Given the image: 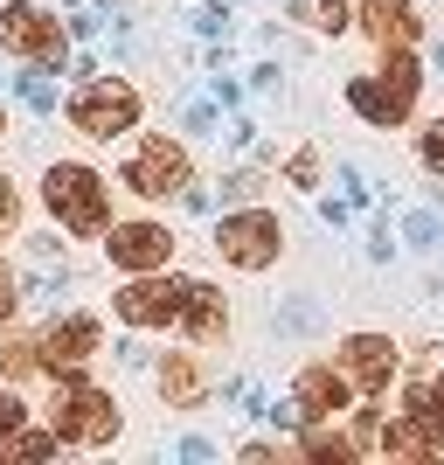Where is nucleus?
I'll use <instances>...</instances> for the list:
<instances>
[{
  "label": "nucleus",
  "instance_id": "nucleus-25",
  "mask_svg": "<svg viewBox=\"0 0 444 465\" xmlns=\"http://www.w3.org/2000/svg\"><path fill=\"white\" fill-rule=\"evenodd\" d=\"M15 312H21V278H15V272H0V327H7Z\"/></svg>",
  "mask_w": 444,
  "mask_h": 465
},
{
  "label": "nucleus",
  "instance_id": "nucleus-20",
  "mask_svg": "<svg viewBox=\"0 0 444 465\" xmlns=\"http://www.w3.org/2000/svg\"><path fill=\"white\" fill-rule=\"evenodd\" d=\"M409 410H417L424 424H438V430H444V375H438V369L409 382Z\"/></svg>",
  "mask_w": 444,
  "mask_h": 465
},
{
  "label": "nucleus",
  "instance_id": "nucleus-21",
  "mask_svg": "<svg viewBox=\"0 0 444 465\" xmlns=\"http://www.w3.org/2000/svg\"><path fill=\"white\" fill-rule=\"evenodd\" d=\"M0 369L7 375H35L42 369V341H7V348H0Z\"/></svg>",
  "mask_w": 444,
  "mask_h": 465
},
{
  "label": "nucleus",
  "instance_id": "nucleus-17",
  "mask_svg": "<svg viewBox=\"0 0 444 465\" xmlns=\"http://www.w3.org/2000/svg\"><path fill=\"white\" fill-rule=\"evenodd\" d=\"M285 21H299V28H312V35H348L354 15L340 7V0H285Z\"/></svg>",
  "mask_w": 444,
  "mask_h": 465
},
{
  "label": "nucleus",
  "instance_id": "nucleus-11",
  "mask_svg": "<svg viewBox=\"0 0 444 465\" xmlns=\"http://www.w3.org/2000/svg\"><path fill=\"white\" fill-rule=\"evenodd\" d=\"M340 369H348V382L361 389V396H389V382L403 369V348H396L389 333H348V341H340Z\"/></svg>",
  "mask_w": 444,
  "mask_h": 465
},
{
  "label": "nucleus",
  "instance_id": "nucleus-2",
  "mask_svg": "<svg viewBox=\"0 0 444 465\" xmlns=\"http://www.w3.org/2000/svg\"><path fill=\"white\" fill-rule=\"evenodd\" d=\"M417 91H424V70L409 49H382V70H368V77H348V112L375 133H396L409 125L417 112Z\"/></svg>",
  "mask_w": 444,
  "mask_h": 465
},
{
  "label": "nucleus",
  "instance_id": "nucleus-1",
  "mask_svg": "<svg viewBox=\"0 0 444 465\" xmlns=\"http://www.w3.org/2000/svg\"><path fill=\"white\" fill-rule=\"evenodd\" d=\"M42 209L49 223L70 236H104L112 230V181L84 167V160H49V174H42Z\"/></svg>",
  "mask_w": 444,
  "mask_h": 465
},
{
  "label": "nucleus",
  "instance_id": "nucleus-27",
  "mask_svg": "<svg viewBox=\"0 0 444 465\" xmlns=\"http://www.w3.org/2000/svg\"><path fill=\"white\" fill-rule=\"evenodd\" d=\"M194 28H202V35H230V7H202Z\"/></svg>",
  "mask_w": 444,
  "mask_h": 465
},
{
  "label": "nucleus",
  "instance_id": "nucleus-31",
  "mask_svg": "<svg viewBox=\"0 0 444 465\" xmlns=\"http://www.w3.org/2000/svg\"><path fill=\"white\" fill-rule=\"evenodd\" d=\"M409 243H438V215H409Z\"/></svg>",
  "mask_w": 444,
  "mask_h": 465
},
{
  "label": "nucleus",
  "instance_id": "nucleus-7",
  "mask_svg": "<svg viewBox=\"0 0 444 465\" xmlns=\"http://www.w3.org/2000/svg\"><path fill=\"white\" fill-rule=\"evenodd\" d=\"M118 181H125L139 202H174V194H188L194 160H188V146H181V139L146 133V139H139V153L125 160V174H118Z\"/></svg>",
  "mask_w": 444,
  "mask_h": 465
},
{
  "label": "nucleus",
  "instance_id": "nucleus-15",
  "mask_svg": "<svg viewBox=\"0 0 444 465\" xmlns=\"http://www.w3.org/2000/svg\"><path fill=\"white\" fill-rule=\"evenodd\" d=\"M181 327H188V341L194 348H209V341H222L230 333V299L209 285V278H194V292H188V312H181Z\"/></svg>",
  "mask_w": 444,
  "mask_h": 465
},
{
  "label": "nucleus",
  "instance_id": "nucleus-23",
  "mask_svg": "<svg viewBox=\"0 0 444 465\" xmlns=\"http://www.w3.org/2000/svg\"><path fill=\"white\" fill-rule=\"evenodd\" d=\"M285 181H291V188H320V153H312V146H299V153L285 160Z\"/></svg>",
  "mask_w": 444,
  "mask_h": 465
},
{
  "label": "nucleus",
  "instance_id": "nucleus-13",
  "mask_svg": "<svg viewBox=\"0 0 444 465\" xmlns=\"http://www.w3.org/2000/svg\"><path fill=\"white\" fill-rule=\"evenodd\" d=\"M361 35L375 42V49H417V35H424V21H417V0H361Z\"/></svg>",
  "mask_w": 444,
  "mask_h": 465
},
{
  "label": "nucleus",
  "instance_id": "nucleus-5",
  "mask_svg": "<svg viewBox=\"0 0 444 465\" xmlns=\"http://www.w3.org/2000/svg\"><path fill=\"white\" fill-rule=\"evenodd\" d=\"M0 49L21 63H35V70H63L70 63V28L56 15H42L35 0H7L0 7Z\"/></svg>",
  "mask_w": 444,
  "mask_h": 465
},
{
  "label": "nucleus",
  "instance_id": "nucleus-29",
  "mask_svg": "<svg viewBox=\"0 0 444 465\" xmlns=\"http://www.w3.org/2000/svg\"><path fill=\"white\" fill-rule=\"evenodd\" d=\"M257 188H264V181H257V174H230V181H222V194H230V202H251Z\"/></svg>",
  "mask_w": 444,
  "mask_h": 465
},
{
  "label": "nucleus",
  "instance_id": "nucleus-8",
  "mask_svg": "<svg viewBox=\"0 0 444 465\" xmlns=\"http://www.w3.org/2000/svg\"><path fill=\"white\" fill-rule=\"evenodd\" d=\"M215 251H222V264H236V272H271L278 251H285V223L271 209H230L215 223Z\"/></svg>",
  "mask_w": 444,
  "mask_h": 465
},
{
  "label": "nucleus",
  "instance_id": "nucleus-4",
  "mask_svg": "<svg viewBox=\"0 0 444 465\" xmlns=\"http://www.w3.org/2000/svg\"><path fill=\"white\" fill-rule=\"evenodd\" d=\"M139 112H146V104H139V91L125 77H104V70H97V77H84L77 84V97H70V125H77L84 139H125L139 125Z\"/></svg>",
  "mask_w": 444,
  "mask_h": 465
},
{
  "label": "nucleus",
  "instance_id": "nucleus-33",
  "mask_svg": "<svg viewBox=\"0 0 444 465\" xmlns=\"http://www.w3.org/2000/svg\"><path fill=\"white\" fill-rule=\"evenodd\" d=\"M0 133H7V118H0Z\"/></svg>",
  "mask_w": 444,
  "mask_h": 465
},
{
  "label": "nucleus",
  "instance_id": "nucleus-26",
  "mask_svg": "<svg viewBox=\"0 0 444 465\" xmlns=\"http://www.w3.org/2000/svg\"><path fill=\"white\" fill-rule=\"evenodd\" d=\"M21 223V194H15V181L0 174V230H15Z\"/></svg>",
  "mask_w": 444,
  "mask_h": 465
},
{
  "label": "nucleus",
  "instance_id": "nucleus-28",
  "mask_svg": "<svg viewBox=\"0 0 444 465\" xmlns=\"http://www.w3.org/2000/svg\"><path fill=\"white\" fill-rule=\"evenodd\" d=\"M354 445H382V424H375V410H361V417H354Z\"/></svg>",
  "mask_w": 444,
  "mask_h": 465
},
{
  "label": "nucleus",
  "instance_id": "nucleus-30",
  "mask_svg": "<svg viewBox=\"0 0 444 465\" xmlns=\"http://www.w3.org/2000/svg\"><path fill=\"white\" fill-rule=\"evenodd\" d=\"M21 417H28V410H21V396H15V389H0V430H15Z\"/></svg>",
  "mask_w": 444,
  "mask_h": 465
},
{
  "label": "nucleus",
  "instance_id": "nucleus-12",
  "mask_svg": "<svg viewBox=\"0 0 444 465\" xmlns=\"http://www.w3.org/2000/svg\"><path fill=\"white\" fill-rule=\"evenodd\" d=\"M291 403L306 410V424H333L340 410H354V382L340 361H306L299 382H291Z\"/></svg>",
  "mask_w": 444,
  "mask_h": 465
},
{
  "label": "nucleus",
  "instance_id": "nucleus-6",
  "mask_svg": "<svg viewBox=\"0 0 444 465\" xmlns=\"http://www.w3.org/2000/svg\"><path fill=\"white\" fill-rule=\"evenodd\" d=\"M188 292L194 278H174V272H139L133 285L112 292V312L125 320V327L153 333V327H181V312H188Z\"/></svg>",
  "mask_w": 444,
  "mask_h": 465
},
{
  "label": "nucleus",
  "instance_id": "nucleus-16",
  "mask_svg": "<svg viewBox=\"0 0 444 465\" xmlns=\"http://www.w3.org/2000/svg\"><path fill=\"white\" fill-rule=\"evenodd\" d=\"M382 451H389V459H438V451H444V430L424 424L417 410H403V417L382 430Z\"/></svg>",
  "mask_w": 444,
  "mask_h": 465
},
{
  "label": "nucleus",
  "instance_id": "nucleus-9",
  "mask_svg": "<svg viewBox=\"0 0 444 465\" xmlns=\"http://www.w3.org/2000/svg\"><path fill=\"white\" fill-rule=\"evenodd\" d=\"M104 257H112V272H125V278L167 272L174 230H167V223H112V230H104Z\"/></svg>",
  "mask_w": 444,
  "mask_h": 465
},
{
  "label": "nucleus",
  "instance_id": "nucleus-18",
  "mask_svg": "<svg viewBox=\"0 0 444 465\" xmlns=\"http://www.w3.org/2000/svg\"><path fill=\"white\" fill-rule=\"evenodd\" d=\"M299 451L306 459H320V465H354V438H340V430H327V424H299Z\"/></svg>",
  "mask_w": 444,
  "mask_h": 465
},
{
  "label": "nucleus",
  "instance_id": "nucleus-10",
  "mask_svg": "<svg viewBox=\"0 0 444 465\" xmlns=\"http://www.w3.org/2000/svg\"><path fill=\"white\" fill-rule=\"evenodd\" d=\"M97 348H104L97 312H49V327H42V369L49 375H77Z\"/></svg>",
  "mask_w": 444,
  "mask_h": 465
},
{
  "label": "nucleus",
  "instance_id": "nucleus-3",
  "mask_svg": "<svg viewBox=\"0 0 444 465\" xmlns=\"http://www.w3.org/2000/svg\"><path fill=\"white\" fill-rule=\"evenodd\" d=\"M49 424L63 430V445H112V438H118V396H112V389H97L84 369L56 375Z\"/></svg>",
  "mask_w": 444,
  "mask_h": 465
},
{
  "label": "nucleus",
  "instance_id": "nucleus-22",
  "mask_svg": "<svg viewBox=\"0 0 444 465\" xmlns=\"http://www.w3.org/2000/svg\"><path fill=\"white\" fill-rule=\"evenodd\" d=\"M15 91H21L28 112H56V84H49V77H15Z\"/></svg>",
  "mask_w": 444,
  "mask_h": 465
},
{
  "label": "nucleus",
  "instance_id": "nucleus-24",
  "mask_svg": "<svg viewBox=\"0 0 444 465\" xmlns=\"http://www.w3.org/2000/svg\"><path fill=\"white\" fill-rule=\"evenodd\" d=\"M417 153H424V167H438V174H444V118H430V125H424Z\"/></svg>",
  "mask_w": 444,
  "mask_h": 465
},
{
  "label": "nucleus",
  "instance_id": "nucleus-19",
  "mask_svg": "<svg viewBox=\"0 0 444 465\" xmlns=\"http://www.w3.org/2000/svg\"><path fill=\"white\" fill-rule=\"evenodd\" d=\"M56 445H63V430L49 424V430H0V465L7 459H56Z\"/></svg>",
  "mask_w": 444,
  "mask_h": 465
},
{
  "label": "nucleus",
  "instance_id": "nucleus-32",
  "mask_svg": "<svg viewBox=\"0 0 444 465\" xmlns=\"http://www.w3.org/2000/svg\"><path fill=\"white\" fill-rule=\"evenodd\" d=\"M438 70H444V42H438Z\"/></svg>",
  "mask_w": 444,
  "mask_h": 465
},
{
  "label": "nucleus",
  "instance_id": "nucleus-14",
  "mask_svg": "<svg viewBox=\"0 0 444 465\" xmlns=\"http://www.w3.org/2000/svg\"><path fill=\"white\" fill-rule=\"evenodd\" d=\"M160 403L167 410H202L209 403V361L194 348H181V354L160 361Z\"/></svg>",
  "mask_w": 444,
  "mask_h": 465
}]
</instances>
